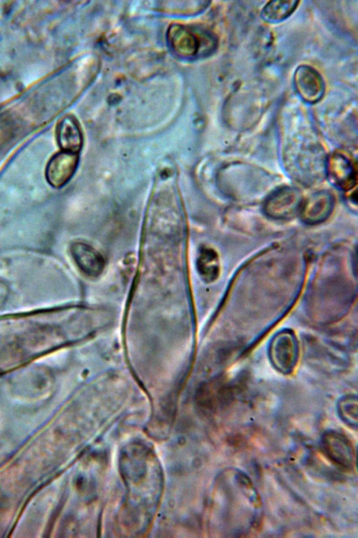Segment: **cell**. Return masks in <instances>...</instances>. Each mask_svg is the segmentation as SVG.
<instances>
[{"label":"cell","mask_w":358,"mask_h":538,"mask_svg":"<svg viewBox=\"0 0 358 538\" xmlns=\"http://www.w3.org/2000/svg\"><path fill=\"white\" fill-rule=\"evenodd\" d=\"M167 39L171 49L184 57L196 56L199 52L207 55L217 45L216 39L211 34L204 31L194 33L178 24L170 26L167 32Z\"/></svg>","instance_id":"cell-1"},{"label":"cell","mask_w":358,"mask_h":538,"mask_svg":"<svg viewBox=\"0 0 358 538\" xmlns=\"http://www.w3.org/2000/svg\"><path fill=\"white\" fill-rule=\"evenodd\" d=\"M321 444L324 453L333 462L345 469H352L355 462L354 449L345 435L337 431L325 432Z\"/></svg>","instance_id":"cell-2"},{"label":"cell","mask_w":358,"mask_h":538,"mask_svg":"<svg viewBox=\"0 0 358 538\" xmlns=\"http://www.w3.org/2000/svg\"><path fill=\"white\" fill-rule=\"evenodd\" d=\"M78 159L77 153L62 151L54 155L45 169L48 182L55 188L65 185L75 173Z\"/></svg>","instance_id":"cell-3"},{"label":"cell","mask_w":358,"mask_h":538,"mask_svg":"<svg viewBox=\"0 0 358 538\" xmlns=\"http://www.w3.org/2000/svg\"><path fill=\"white\" fill-rule=\"evenodd\" d=\"M296 90L301 97L308 103L319 101L324 92V82L320 74L308 65L299 67L294 75Z\"/></svg>","instance_id":"cell-4"},{"label":"cell","mask_w":358,"mask_h":538,"mask_svg":"<svg viewBox=\"0 0 358 538\" xmlns=\"http://www.w3.org/2000/svg\"><path fill=\"white\" fill-rule=\"evenodd\" d=\"M301 198L296 189L284 188L273 193L266 201V213L274 218L286 219L292 216L300 208Z\"/></svg>","instance_id":"cell-5"},{"label":"cell","mask_w":358,"mask_h":538,"mask_svg":"<svg viewBox=\"0 0 358 538\" xmlns=\"http://www.w3.org/2000/svg\"><path fill=\"white\" fill-rule=\"evenodd\" d=\"M71 254L80 270L90 277L100 275L105 267L103 255L91 245L76 242L71 244Z\"/></svg>","instance_id":"cell-6"},{"label":"cell","mask_w":358,"mask_h":538,"mask_svg":"<svg viewBox=\"0 0 358 538\" xmlns=\"http://www.w3.org/2000/svg\"><path fill=\"white\" fill-rule=\"evenodd\" d=\"M333 205L332 196L329 193L322 191L313 195L303 205L301 204V216L307 223H318L329 215Z\"/></svg>","instance_id":"cell-7"},{"label":"cell","mask_w":358,"mask_h":538,"mask_svg":"<svg viewBox=\"0 0 358 538\" xmlns=\"http://www.w3.org/2000/svg\"><path fill=\"white\" fill-rule=\"evenodd\" d=\"M57 140L62 151L78 153L83 142V134L76 120L71 116L63 118L56 130Z\"/></svg>","instance_id":"cell-8"},{"label":"cell","mask_w":358,"mask_h":538,"mask_svg":"<svg viewBox=\"0 0 358 538\" xmlns=\"http://www.w3.org/2000/svg\"><path fill=\"white\" fill-rule=\"evenodd\" d=\"M329 171L335 183L341 188L352 187L355 180L356 171L349 158L341 153L334 154L329 160Z\"/></svg>","instance_id":"cell-9"},{"label":"cell","mask_w":358,"mask_h":538,"mask_svg":"<svg viewBox=\"0 0 358 538\" xmlns=\"http://www.w3.org/2000/svg\"><path fill=\"white\" fill-rule=\"evenodd\" d=\"M273 357L278 368L286 373L292 370L295 357V344L289 335L281 336L273 343Z\"/></svg>","instance_id":"cell-10"},{"label":"cell","mask_w":358,"mask_h":538,"mask_svg":"<svg viewBox=\"0 0 358 538\" xmlns=\"http://www.w3.org/2000/svg\"><path fill=\"white\" fill-rule=\"evenodd\" d=\"M196 267L204 281L210 282L216 280L220 271L217 253L210 248L201 249L197 258Z\"/></svg>","instance_id":"cell-11"},{"label":"cell","mask_w":358,"mask_h":538,"mask_svg":"<svg viewBox=\"0 0 358 538\" xmlns=\"http://www.w3.org/2000/svg\"><path fill=\"white\" fill-rule=\"evenodd\" d=\"M296 1H271L262 10V17L270 22H278L289 17L296 8Z\"/></svg>","instance_id":"cell-12"},{"label":"cell","mask_w":358,"mask_h":538,"mask_svg":"<svg viewBox=\"0 0 358 538\" xmlns=\"http://www.w3.org/2000/svg\"><path fill=\"white\" fill-rule=\"evenodd\" d=\"M337 411L342 422L352 429L357 428V401L355 396H347L341 399Z\"/></svg>","instance_id":"cell-13"}]
</instances>
